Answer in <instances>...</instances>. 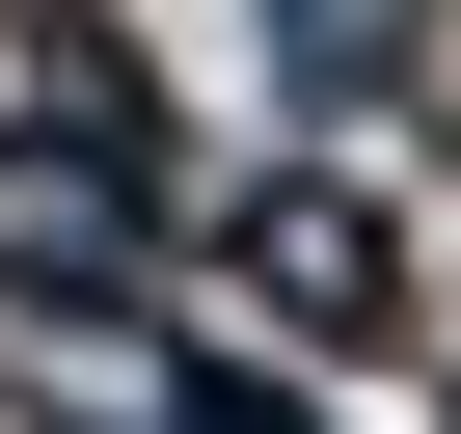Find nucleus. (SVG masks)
I'll return each instance as SVG.
<instances>
[{
  "label": "nucleus",
  "instance_id": "1",
  "mask_svg": "<svg viewBox=\"0 0 461 434\" xmlns=\"http://www.w3.org/2000/svg\"><path fill=\"white\" fill-rule=\"evenodd\" d=\"M163 245L217 272V299H272L299 353H380L407 326V217L326 163V136H272V163H217V190H163Z\"/></svg>",
  "mask_w": 461,
  "mask_h": 434
},
{
  "label": "nucleus",
  "instance_id": "2",
  "mask_svg": "<svg viewBox=\"0 0 461 434\" xmlns=\"http://www.w3.org/2000/svg\"><path fill=\"white\" fill-rule=\"evenodd\" d=\"M163 245V163H109V136H0V299H55V272H136Z\"/></svg>",
  "mask_w": 461,
  "mask_h": 434
},
{
  "label": "nucleus",
  "instance_id": "3",
  "mask_svg": "<svg viewBox=\"0 0 461 434\" xmlns=\"http://www.w3.org/2000/svg\"><path fill=\"white\" fill-rule=\"evenodd\" d=\"M272 28V82L299 109H380V82H434V0H245Z\"/></svg>",
  "mask_w": 461,
  "mask_h": 434
}]
</instances>
